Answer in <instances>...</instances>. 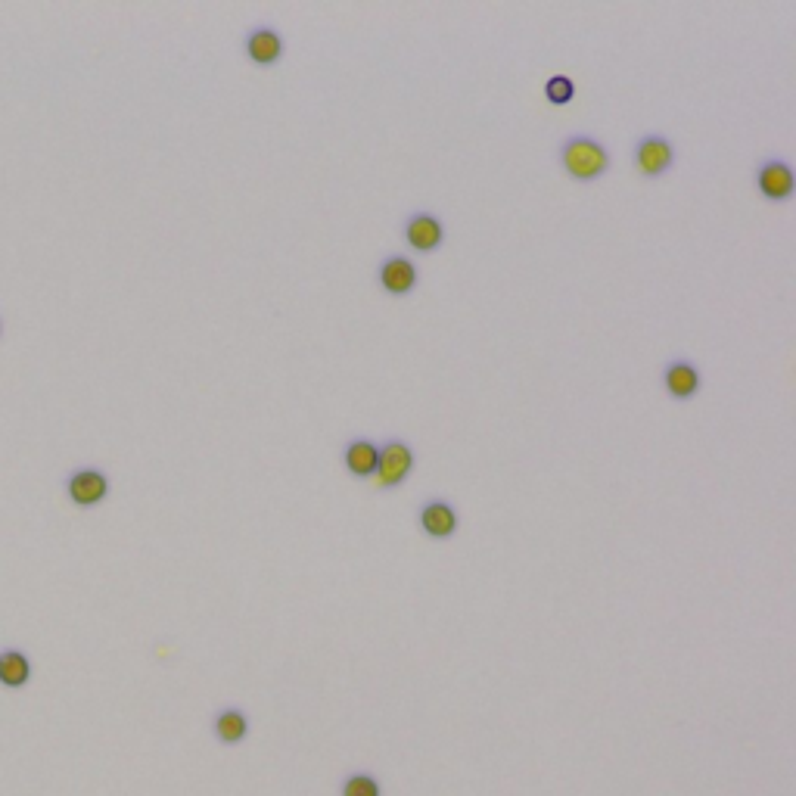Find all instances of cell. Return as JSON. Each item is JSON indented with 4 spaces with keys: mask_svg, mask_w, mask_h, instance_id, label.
<instances>
[{
    "mask_svg": "<svg viewBox=\"0 0 796 796\" xmlns=\"http://www.w3.org/2000/svg\"><path fill=\"white\" fill-rule=\"evenodd\" d=\"M560 165L563 172L579 184H591L607 175L610 150L591 134H570L560 144Z\"/></svg>",
    "mask_w": 796,
    "mask_h": 796,
    "instance_id": "cell-1",
    "label": "cell"
},
{
    "mask_svg": "<svg viewBox=\"0 0 796 796\" xmlns=\"http://www.w3.org/2000/svg\"><path fill=\"white\" fill-rule=\"evenodd\" d=\"M414 448L411 442L405 439H389L380 445V461H377V473H374V486L380 492H389V489H398L405 486L414 473Z\"/></svg>",
    "mask_w": 796,
    "mask_h": 796,
    "instance_id": "cell-2",
    "label": "cell"
},
{
    "mask_svg": "<svg viewBox=\"0 0 796 796\" xmlns=\"http://www.w3.org/2000/svg\"><path fill=\"white\" fill-rule=\"evenodd\" d=\"M678 153H675V144L666 137V134H641L638 137V144L632 150V162L638 168V175L641 178H650V181H657L663 178L669 168L675 165Z\"/></svg>",
    "mask_w": 796,
    "mask_h": 796,
    "instance_id": "cell-3",
    "label": "cell"
},
{
    "mask_svg": "<svg viewBox=\"0 0 796 796\" xmlns=\"http://www.w3.org/2000/svg\"><path fill=\"white\" fill-rule=\"evenodd\" d=\"M63 486L75 507H97L109 495V476L100 467H75Z\"/></svg>",
    "mask_w": 796,
    "mask_h": 796,
    "instance_id": "cell-4",
    "label": "cell"
},
{
    "mask_svg": "<svg viewBox=\"0 0 796 796\" xmlns=\"http://www.w3.org/2000/svg\"><path fill=\"white\" fill-rule=\"evenodd\" d=\"M243 53L252 66H277L283 60V53H287V41L277 32L274 25H255L246 32L243 38Z\"/></svg>",
    "mask_w": 796,
    "mask_h": 796,
    "instance_id": "cell-5",
    "label": "cell"
},
{
    "mask_svg": "<svg viewBox=\"0 0 796 796\" xmlns=\"http://www.w3.org/2000/svg\"><path fill=\"white\" fill-rule=\"evenodd\" d=\"M417 526L423 535L436 538V542H445V538L458 535L461 529V517H458V507L445 498H430L423 501L420 510H417Z\"/></svg>",
    "mask_w": 796,
    "mask_h": 796,
    "instance_id": "cell-6",
    "label": "cell"
},
{
    "mask_svg": "<svg viewBox=\"0 0 796 796\" xmlns=\"http://www.w3.org/2000/svg\"><path fill=\"white\" fill-rule=\"evenodd\" d=\"M402 237H405V243H408L414 252L430 255V252H436V249L445 243V224H442V218L433 215V212H414V215L405 218Z\"/></svg>",
    "mask_w": 796,
    "mask_h": 796,
    "instance_id": "cell-7",
    "label": "cell"
},
{
    "mask_svg": "<svg viewBox=\"0 0 796 796\" xmlns=\"http://www.w3.org/2000/svg\"><path fill=\"white\" fill-rule=\"evenodd\" d=\"M756 187L765 199H772V203H787L796 190V175L787 159H765L756 172Z\"/></svg>",
    "mask_w": 796,
    "mask_h": 796,
    "instance_id": "cell-8",
    "label": "cell"
},
{
    "mask_svg": "<svg viewBox=\"0 0 796 796\" xmlns=\"http://www.w3.org/2000/svg\"><path fill=\"white\" fill-rule=\"evenodd\" d=\"M377 280H380V287L389 296H408L417 287V265L408 259V255L392 252V255H386V259L380 262Z\"/></svg>",
    "mask_w": 796,
    "mask_h": 796,
    "instance_id": "cell-9",
    "label": "cell"
},
{
    "mask_svg": "<svg viewBox=\"0 0 796 796\" xmlns=\"http://www.w3.org/2000/svg\"><path fill=\"white\" fill-rule=\"evenodd\" d=\"M663 386L675 402H691V398L703 389V374L694 361L675 358L663 367Z\"/></svg>",
    "mask_w": 796,
    "mask_h": 796,
    "instance_id": "cell-10",
    "label": "cell"
},
{
    "mask_svg": "<svg viewBox=\"0 0 796 796\" xmlns=\"http://www.w3.org/2000/svg\"><path fill=\"white\" fill-rule=\"evenodd\" d=\"M377 461H380V445L374 439L358 436L343 445V464L355 479H374Z\"/></svg>",
    "mask_w": 796,
    "mask_h": 796,
    "instance_id": "cell-11",
    "label": "cell"
},
{
    "mask_svg": "<svg viewBox=\"0 0 796 796\" xmlns=\"http://www.w3.org/2000/svg\"><path fill=\"white\" fill-rule=\"evenodd\" d=\"M32 681V660L25 657L19 647H7L0 650V685L19 691Z\"/></svg>",
    "mask_w": 796,
    "mask_h": 796,
    "instance_id": "cell-12",
    "label": "cell"
},
{
    "mask_svg": "<svg viewBox=\"0 0 796 796\" xmlns=\"http://www.w3.org/2000/svg\"><path fill=\"white\" fill-rule=\"evenodd\" d=\"M212 728H215V737H218L221 744L234 747V744L246 741V734H249V719H246L243 709L231 706V709H221V713L215 716V722H212Z\"/></svg>",
    "mask_w": 796,
    "mask_h": 796,
    "instance_id": "cell-13",
    "label": "cell"
},
{
    "mask_svg": "<svg viewBox=\"0 0 796 796\" xmlns=\"http://www.w3.org/2000/svg\"><path fill=\"white\" fill-rule=\"evenodd\" d=\"M545 97H548V103H554V106H566V103H570V100L576 97V84H573V78H566V75H554V78H548V84H545Z\"/></svg>",
    "mask_w": 796,
    "mask_h": 796,
    "instance_id": "cell-14",
    "label": "cell"
},
{
    "mask_svg": "<svg viewBox=\"0 0 796 796\" xmlns=\"http://www.w3.org/2000/svg\"><path fill=\"white\" fill-rule=\"evenodd\" d=\"M343 796H383V790L371 775H352L343 781Z\"/></svg>",
    "mask_w": 796,
    "mask_h": 796,
    "instance_id": "cell-15",
    "label": "cell"
},
{
    "mask_svg": "<svg viewBox=\"0 0 796 796\" xmlns=\"http://www.w3.org/2000/svg\"><path fill=\"white\" fill-rule=\"evenodd\" d=\"M0 336H4V321H0Z\"/></svg>",
    "mask_w": 796,
    "mask_h": 796,
    "instance_id": "cell-16",
    "label": "cell"
}]
</instances>
